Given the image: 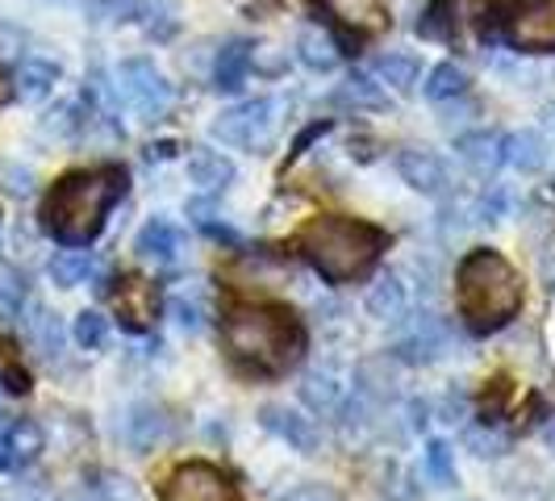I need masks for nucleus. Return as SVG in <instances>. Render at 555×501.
<instances>
[{
  "instance_id": "obj_39",
  "label": "nucleus",
  "mask_w": 555,
  "mask_h": 501,
  "mask_svg": "<svg viewBox=\"0 0 555 501\" xmlns=\"http://www.w3.org/2000/svg\"><path fill=\"white\" fill-rule=\"evenodd\" d=\"M0 473H13V464H9V444H4V431H0Z\"/></svg>"
},
{
  "instance_id": "obj_9",
  "label": "nucleus",
  "mask_w": 555,
  "mask_h": 501,
  "mask_svg": "<svg viewBox=\"0 0 555 501\" xmlns=\"http://www.w3.org/2000/svg\"><path fill=\"white\" fill-rule=\"evenodd\" d=\"M397 171H401V180L422 196H443L447 184H451L443 159H439L435 151H422V146L397 151Z\"/></svg>"
},
{
  "instance_id": "obj_25",
  "label": "nucleus",
  "mask_w": 555,
  "mask_h": 501,
  "mask_svg": "<svg viewBox=\"0 0 555 501\" xmlns=\"http://www.w3.org/2000/svg\"><path fill=\"white\" fill-rule=\"evenodd\" d=\"M26 334H29V347H34L38 356H47V360H55L59 351H63V322H59V313H51L47 306L29 309Z\"/></svg>"
},
{
  "instance_id": "obj_11",
  "label": "nucleus",
  "mask_w": 555,
  "mask_h": 501,
  "mask_svg": "<svg viewBox=\"0 0 555 501\" xmlns=\"http://www.w3.org/2000/svg\"><path fill=\"white\" fill-rule=\"evenodd\" d=\"M259 422H263V426H268L276 439H284L293 451H306V455H313V451H318V444H322V435H318L313 418L297 414V410H288V406H263Z\"/></svg>"
},
{
  "instance_id": "obj_6",
  "label": "nucleus",
  "mask_w": 555,
  "mask_h": 501,
  "mask_svg": "<svg viewBox=\"0 0 555 501\" xmlns=\"http://www.w3.org/2000/svg\"><path fill=\"white\" fill-rule=\"evenodd\" d=\"M501 34L514 51L555 55V0H509L501 9Z\"/></svg>"
},
{
  "instance_id": "obj_7",
  "label": "nucleus",
  "mask_w": 555,
  "mask_h": 501,
  "mask_svg": "<svg viewBox=\"0 0 555 501\" xmlns=\"http://www.w3.org/2000/svg\"><path fill=\"white\" fill-rule=\"evenodd\" d=\"M117 88H121V97L134 105V113H139L142 121L167 117L171 101H176V88H171L164 72L155 67V59H146V55L121 59V67H117Z\"/></svg>"
},
{
  "instance_id": "obj_32",
  "label": "nucleus",
  "mask_w": 555,
  "mask_h": 501,
  "mask_svg": "<svg viewBox=\"0 0 555 501\" xmlns=\"http://www.w3.org/2000/svg\"><path fill=\"white\" fill-rule=\"evenodd\" d=\"M105 338H109V318H101L96 309H83L80 318H76V343H80L83 351H101Z\"/></svg>"
},
{
  "instance_id": "obj_10",
  "label": "nucleus",
  "mask_w": 555,
  "mask_h": 501,
  "mask_svg": "<svg viewBox=\"0 0 555 501\" xmlns=\"http://www.w3.org/2000/svg\"><path fill=\"white\" fill-rule=\"evenodd\" d=\"M331 22H338L343 29H351L356 38L372 34L385 26L389 17V0H313Z\"/></svg>"
},
{
  "instance_id": "obj_4",
  "label": "nucleus",
  "mask_w": 555,
  "mask_h": 501,
  "mask_svg": "<svg viewBox=\"0 0 555 501\" xmlns=\"http://www.w3.org/2000/svg\"><path fill=\"white\" fill-rule=\"evenodd\" d=\"M297 247L326 284H347V280H360L372 272V264L389 251V234L380 226L363 222V218L322 214V218H309L301 226Z\"/></svg>"
},
{
  "instance_id": "obj_2",
  "label": "nucleus",
  "mask_w": 555,
  "mask_h": 501,
  "mask_svg": "<svg viewBox=\"0 0 555 501\" xmlns=\"http://www.w3.org/2000/svg\"><path fill=\"white\" fill-rule=\"evenodd\" d=\"M230 360L250 376H280L306 351V326L288 306H230L222 318Z\"/></svg>"
},
{
  "instance_id": "obj_14",
  "label": "nucleus",
  "mask_w": 555,
  "mask_h": 501,
  "mask_svg": "<svg viewBox=\"0 0 555 501\" xmlns=\"http://www.w3.org/2000/svg\"><path fill=\"white\" fill-rule=\"evenodd\" d=\"M547 159H552V151H547V139L539 130H518V134L501 139V164H509L514 171H522V176L543 171Z\"/></svg>"
},
{
  "instance_id": "obj_35",
  "label": "nucleus",
  "mask_w": 555,
  "mask_h": 501,
  "mask_svg": "<svg viewBox=\"0 0 555 501\" xmlns=\"http://www.w3.org/2000/svg\"><path fill=\"white\" fill-rule=\"evenodd\" d=\"M280 501H343V498L334 493L331 485H301V489H293L288 498H280Z\"/></svg>"
},
{
  "instance_id": "obj_18",
  "label": "nucleus",
  "mask_w": 555,
  "mask_h": 501,
  "mask_svg": "<svg viewBox=\"0 0 555 501\" xmlns=\"http://www.w3.org/2000/svg\"><path fill=\"white\" fill-rule=\"evenodd\" d=\"M301 401H306L313 414H338V406L347 401V385H343L338 372L318 368V372H309L306 385H301Z\"/></svg>"
},
{
  "instance_id": "obj_8",
  "label": "nucleus",
  "mask_w": 555,
  "mask_h": 501,
  "mask_svg": "<svg viewBox=\"0 0 555 501\" xmlns=\"http://www.w3.org/2000/svg\"><path fill=\"white\" fill-rule=\"evenodd\" d=\"M164 501H243V493L218 464L189 460V464H180L176 473L167 476Z\"/></svg>"
},
{
  "instance_id": "obj_28",
  "label": "nucleus",
  "mask_w": 555,
  "mask_h": 501,
  "mask_svg": "<svg viewBox=\"0 0 555 501\" xmlns=\"http://www.w3.org/2000/svg\"><path fill=\"white\" fill-rule=\"evenodd\" d=\"M464 88H468V72L460 67V63H439L426 84H422V92L430 97V101H455V97H464Z\"/></svg>"
},
{
  "instance_id": "obj_13",
  "label": "nucleus",
  "mask_w": 555,
  "mask_h": 501,
  "mask_svg": "<svg viewBox=\"0 0 555 501\" xmlns=\"http://www.w3.org/2000/svg\"><path fill=\"white\" fill-rule=\"evenodd\" d=\"M447 351V326L435 313H422L414 322V331L397 343V356L405 363H430Z\"/></svg>"
},
{
  "instance_id": "obj_26",
  "label": "nucleus",
  "mask_w": 555,
  "mask_h": 501,
  "mask_svg": "<svg viewBox=\"0 0 555 501\" xmlns=\"http://www.w3.org/2000/svg\"><path fill=\"white\" fill-rule=\"evenodd\" d=\"M455 151H460V159L473 167L476 176H489L501 164V139L489 134V130H476V134L455 139Z\"/></svg>"
},
{
  "instance_id": "obj_16",
  "label": "nucleus",
  "mask_w": 555,
  "mask_h": 501,
  "mask_svg": "<svg viewBox=\"0 0 555 501\" xmlns=\"http://www.w3.org/2000/svg\"><path fill=\"white\" fill-rule=\"evenodd\" d=\"M121 435H126V444L134 447L139 455L155 451V447L167 439L164 410H159V406H146V401H142V406H134V410H130V418H126V431H121Z\"/></svg>"
},
{
  "instance_id": "obj_41",
  "label": "nucleus",
  "mask_w": 555,
  "mask_h": 501,
  "mask_svg": "<svg viewBox=\"0 0 555 501\" xmlns=\"http://www.w3.org/2000/svg\"><path fill=\"white\" fill-rule=\"evenodd\" d=\"M543 117H547V126L555 130V105H547V113H543Z\"/></svg>"
},
{
  "instance_id": "obj_37",
  "label": "nucleus",
  "mask_w": 555,
  "mask_h": 501,
  "mask_svg": "<svg viewBox=\"0 0 555 501\" xmlns=\"http://www.w3.org/2000/svg\"><path fill=\"white\" fill-rule=\"evenodd\" d=\"M326 130H331V121H313V126H309L306 134H301V139L293 142V151H288V159H297V155H306V151H309V142H313V139H322Z\"/></svg>"
},
{
  "instance_id": "obj_5",
  "label": "nucleus",
  "mask_w": 555,
  "mask_h": 501,
  "mask_svg": "<svg viewBox=\"0 0 555 501\" xmlns=\"http://www.w3.org/2000/svg\"><path fill=\"white\" fill-rule=\"evenodd\" d=\"M284 117H288L284 97H255V101L225 110L214 121V139H222L225 146H238V151H268L276 142Z\"/></svg>"
},
{
  "instance_id": "obj_27",
  "label": "nucleus",
  "mask_w": 555,
  "mask_h": 501,
  "mask_svg": "<svg viewBox=\"0 0 555 501\" xmlns=\"http://www.w3.org/2000/svg\"><path fill=\"white\" fill-rule=\"evenodd\" d=\"M422 76V63L414 55H380L376 59V80H385L392 92H410Z\"/></svg>"
},
{
  "instance_id": "obj_19",
  "label": "nucleus",
  "mask_w": 555,
  "mask_h": 501,
  "mask_svg": "<svg viewBox=\"0 0 555 501\" xmlns=\"http://www.w3.org/2000/svg\"><path fill=\"white\" fill-rule=\"evenodd\" d=\"M250 55H255L250 42L230 38L222 51H218V63H214V88H218V92H238L250 72Z\"/></svg>"
},
{
  "instance_id": "obj_21",
  "label": "nucleus",
  "mask_w": 555,
  "mask_h": 501,
  "mask_svg": "<svg viewBox=\"0 0 555 501\" xmlns=\"http://www.w3.org/2000/svg\"><path fill=\"white\" fill-rule=\"evenodd\" d=\"M405 309H410V293H405L401 277L389 272V277H380L372 284V293H367V313H372L376 322H401Z\"/></svg>"
},
{
  "instance_id": "obj_3",
  "label": "nucleus",
  "mask_w": 555,
  "mask_h": 501,
  "mask_svg": "<svg viewBox=\"0 0 555 501\" xmlns=\"http://www.w3.org/2000/svg\"><path fill=\"white\" fill-rule=\"evenodd\" d=\"M527 301V288L518 268L493 247H476L460 259L455 268V306L460 318L468 322V331L493 334L509 326Z\"/></svg>"
},
{
  "instance_id": "obj_30",
  "label": "nucleus",
  "mask_w": 555,
  "mask_h": 501,
  "mask_svg": "<svg viewBox=\"0 0 555 501\" xmlns=\"http://www.w3.org/2000/svg\"><path fill=\"white\" fill-rule=\"evenodd\" d=\"M338 101L343 105H356V110H385L389 105L385 88L372 80V76H351V80L338 88Z\"/></svg>"
},
{
  "instance_id": "obj_40",
  "label": "nucleus",
  "mask_w": 555,
  "mask_h": 501,
  "mask_svg": "<svg viewBox=\"0 0 555 501\" xmlns=\"http://www.w3.org/2000/svg\"><path fill=\"white\" fill-rule=\"evenodd\" d=\"M4 101H9V80L0 76V105H4Z\"/></svg>"
},
{
  "instance_id": "obj_15",
  "label": "nucleus",
  "mask_w": 555,
  "mask_h": 501,
  "mask_svg": "<svg viewBox=\"0 0 555 501\" xmlns=\"http://www.w3.org/2000/svg\"><path fill=\"white\" fill-rule=\"evenodd\" d=\"M59 84V63L42 55H29L17 63V72H13V92L29 101V105H38V101H47L51 92H55Z\"/></svg>"
},
{
  "instance_id": "obj_12",
  "label": "nucleus",
  "mask_w": 555,
  "mask_h": 501,
  "mask_svg": "<svg viewBox=\"0 0 555 501\" xmlns=\"http://www.w3.org/2000/svg\"><path fill=\"white\" fill-rule=\"evenodd\" d=\"M134 251L146 264H176L184 255V230L167 218H151L134 239Z\"/></svg>"
},
{
  "instance_id": "obj_38",
  "label": "nucleus",
  "mask_w": 555,
  "mask_h": 501,
  "mask_svg": "<svg viewBox=\"0 0 555 501\" xmlns=\"http://www.w3.org/2000/svg\"><path fill=\"white\" fill-rule=\"evenodd\" d=\"M0 176H13V184H9V189H13L17 196H26V193H29V171H17V167L0 164Z\"/></svg>"
},
{
  "instance_id": "obj_36",
  "label": "nucleus",
  "mask_w": 555,
  "mask_h": 501,
  "mask_svg": "<svg viewBox=\"0 0 555 501\" xmlns=\"http://www.w3.org/2000/svg\"><path fill=\"white\" fill-rule=\"evenodd\" d=\"M468 444L476 447V455H501V451H505V439L485 435V431H473V435H468Z\"/></svg>"
},
{
  "instance_id": "obj_22",
  "label": "nucleus",
  "mask_w": 555,
  "mask_h": 501,
  "mask_svg": "<svg viewBox=\"0 0 555 501\" xmlns=\"http://www.w3.org/2000/svg\"><path fill=\"white\" fill-rule=\"evenodd\" d=\"M151 309H155V293H151V284H142V280H121V288H117V313H121V326L126 331H146V318H151Z\"/></svg>"
},
{
  "instance_id": "obj_29",
  "label": "nucleus",
  "mask_w": 555,
  "mask_h": 501,
  "mask_svg": "<svg viewBox=\"0 0 555 501\" xmlns=\"http://www.w3.org/2000/svg\"><path fill=\"white\" fill-rule=\"evenodd\" d=\"M422 473L430 476L439 489L455 485V451H451L447 439H430L426 444V451H422Z\"/></svg>"
},
{
  "instance_id": "obj_23",
  "label": "nucleus",
  "mask_w": 555,
  "mask_h": 501,
  "mask_svg": "<svg viewBox=\"0 0 555 501\" xmlns=\"http://www.w3.org/2000/svg\"><path fill=\"white\" fill-rule=\"evenodd\" d=\"M4 444H9V464H13V468H26V464H34V460L42 455L47 439H42V426H38V422L17 418V422L4 426Z\"/></svg>"
},
{
  "instance_id": "obj_20",
  "label": "nucleus",
  "mask_w": 555,
  "mask_h": 501,
  "mask_svg": "<svg viewBox=\"0 0 555 501\" xmlns=\"http://www.w3.org/2000/svg\"><path fill=\"white\" fill-rule=\"evenodd\" d=\"M96 277H101V264H96L92 251L67 247L51 259V280H55L59 288H76V284H88V280H96Z\"/></svg>"
},
{
  "instance_id": "obj_33",
  "label": "nucleus",
  "mask_w": 555,
  "mask_h": 501,
  "mask_svg": "<svg viewBox=\"0 0 555 501\" xmlns=\"http://www.w3.org/2000/svg\"><path fill=\"white\" fill-rule=\"evenodd\" d=\"M22 306H26V277L13 264H0V309L22 313Z\"/></svg>"
},
{
  "instance_id": "obj_31",
  "label": "nucleus",
  "mask_w": 555,
  "mask_h": 501,
  "mask_svg": "<svg viewBox=\"0 0 555 501\" xmlns=\"http://www.w3.org/2000/svg\"><path fill=\"white\" fill-rule=\"evenodd\" d=\"M451 13H455V0H430L426 13H422V22H417V34L422 38H435V42H447L455 34Z\"/></svg>"
},
{
  "instance_id": "obj_24",
  "label": "nucleus",
  "mask_w": 555,
  "mask_h": 501,
  "mask_svg": "<svg viewBox=\"0 0 555 501\" xmlns=\"http://www.w3.org/2000/svg\"><path fill=\"white\" fill-rule=\"evenodd\" d=\"M297 59L306 63L309 72H334L338 67V42L322 26H306L297 38Z\"/></svg>"
},
{
  "instance_id": "obj_34",
  "label": "nucleus",
  "mask_w": 555,
  "mask_h": 501,
  "mask_svg": "<svg viewBox=\"0 0 555 501\" xmlns=\"http://www.w3.org/2000/svg\"><path fill=\"white\" fill-rule=\"evenodd\" d=\"M171 313H176V322H180L184 331H201V326H205V309H201V301H189L184 293L171 297Z\"/></svg>"
},
{
  "instance_id": "obj_17",
  "label": "nucleus",
  "mask_w": 555,
  "mask_h": 501,
  "mask_svg": "<svg viewBox=\"0 0 555 501\" xmlns=\"http://www.w3.org/2000/svg\"><path fill=\"white\" fill-rule=\"evenodd\" d=\"M189 180H193L196 189H205V193H218V189H225L234 180V164L225 159L222 151H214V146H193Z\"/></svg>"
},
{
  "instance_id": "obj_1",
  "label": "nucleus",
  "mask_w": 555,
  "mask_h": 501,
  "mask_svg": "<svg viewBox=\"0 0 555 501\" xmlns=\"http://www.w3.org/2000/svg\"><path fill=\"white\" fill-rule=\"evenodd\" d=\"M130 176L126 167L105 164L88 171H67L42 201V226L59 247H88L105 230L109 209L126 196Z\"/></svg>"
}]
</instances>
